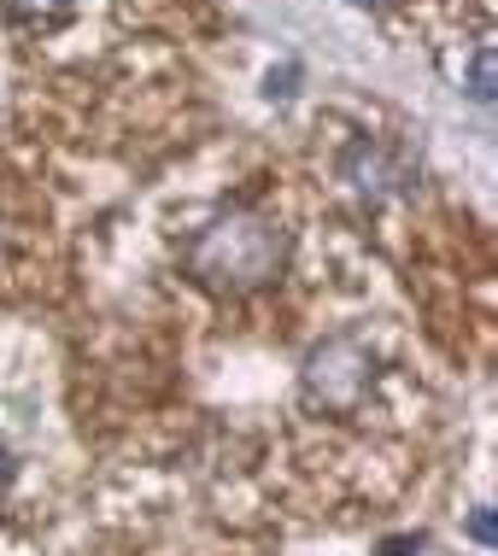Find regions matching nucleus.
<instances>
[{"mask_svg":"<svg viewBox=\"0 0 498 556\" xmlns=\"http://www.w3.org/2000/svg\"><path fill=\"white\" fill-rule=\"evenodd\" d=\"M288 258H294V235L282 229V217L252 212V205L217 212L183 247V269L206 293H223V299L270 288V281L288 269Z\"/></svg>","mask_w":498,"mask_h":556,"instance_id":"1","label":"nucleus"},{"mask_svg":"<svg viewBox=\"0 0 498 556\" xmlns=\"http://www.w3.org/2000/svg\"><path fill=\"white\" fill-rule=\"evenodd\" d=\"M375 387V352L358 334H328L306 352L299 369V399L323 416H352Z\"/></svg>","mask_w":498,"mask_h":556,"instance_id":"2","label":"nucleus"},{"mask_svg":"<svg viewBox=\"0 0 498 556\" xmlns=\"http://www.w3.org/2000/svg\"><path fill=\"white\" fill-rule=\"evenodd\" d=\"M340 182L358 193V200H387V193H399V188H411V170L387 153V147H375V141H352L340 153Z\"/></svg>","mask_w":498,"mask_h":556,"instance_id":"3","label":"nucleus"},{"mask_svg":"<svg viewBox=\"0 0 498 556\" xmlns=\"http://www.w3.org/2000/svg\"><path fill=\"white\" fill-rule=\"evenodd\" d=\"M7 7H12V18H18V24H41V29H48V24L65 18L77 0H7Z\"/></svg>","mask_w":498,"mask_h":556,"instance_id":"4","label":"nucleus"},{"mask_svg":"<svg viewBox=\"0 0 498 556\" xmlns=\"http://www.w3.org/2000/svg\"><path fill=\"white\" fill-rule=\"evenodd\" d=\"M470 94L481 100V106L493 100V53H487V48H475V65H470Z\"/></svg>","mask_w":498,"mask_h":556,"instance_id":"5","label":"nucleus"},{"mask_svg":"<svg viewBox=\"0 0 498 556\" xmlns=\"http://www.w3.org/2000/svg\"><path fill=\"white\" fill-rule=\"evenodd\" d=\"M470 533H475V545H493V516H487V509H475V516H470Z\"/></svg>","mask_w":498,"mask_h":556,"instance_id":"6","label":"nucleus"},{"mask_svg":"<svg viewBox=\"0 0 498 556\" xmlns=\"http://www.w3.org/2000/svg\"><path fill=\"white\" fill-rule=\"evenodd\" d=\"M7 480H12V457L0 451V486H7Z\"/></svg>","mask_w":498,"mask_h":556,"instance_id":"7","label":"nucleus"},{"mask_svg":"<svg viewBox=\"0 0 498 556\" xmlns=\"http://www.w3.org/2000/svg\"><path fill=\"white\" fill-rule=\"evenodd\" d=\"M352 7H387V0H352Z\"/></svg>","mask_w":498,"mask_h":556,"instance_id":"8","label":"nucleus"}]
</instances>
